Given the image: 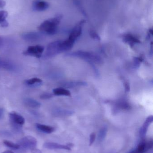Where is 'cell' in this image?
<instances>
[{"label":"cell","instance_id":"1","mask_svg":"<svg viewBox=\"0 0 153 153\" xmlns=\"http://www.w3.org/2000/svg\"><path fill=\"white\" fill-rule=\"evenodd\" d=\"M60 20V16L57 13L54 16L44 21L39 26L38 30L48 35H55L58 32Z\"/></svg>","mask_w":153,"mask_h":153},{"label":"cell","instance_id":"2","mask_svg":"<svg viewBox=\"0 0 153 153\" xmlns=\"http://www.w3.org/2000/svg\"><path fill=\"white\" fill-rule=\"evenodd\" d=\"M44 48L42 46L35 45L28 47L23 52V54L25 55L34 56L36 58H40L42 56L44 52Z\"/></svg>","mask_w":153,"mask_h":153},{"label":"cell","instance_id":"3","mask_svg":"<svg viewBox=\"0 0 153 153\" xmlns=\"http://www.w3.org/2000/svg\"><path fill=\"white\" fill-rule=\"evenodd\" d=\"M20 146L26 149L36 148L37 143V139L31 136H27L22 138L19 141Z\"/></svg>","mask_w":153,"mask_h":153},{"label":"cell","instance_id":"4","mask_svg":"<svg viewBox=\"0 0 153 153\" xmlns=\"http://www.w3.org/2000/svg\"><path fill=\"white\" fill-rule=\"evenodd\" d=\"M62 51L61 41H54L50 43L48 46L46 56H52Z\"/></svg>","mask_w":153,"mask_h":153},{"label":"cell","instance_id":"5","mask_svg":"<svg viewBox=\"0 0 153 153\" xmlns=\"http://www.w3.org/2000/svg\"><path fill=\"white\" fill-rule=\"evenodd\" d=\"M9 117L11 122L18 126H22L25 124V119L20 114L15 111L9 113Z\"/></svg>","mask_w":153,"mask_h":153},{"label":"cell","instance_id":"6","mask_svg":"<svg viewBox=\"0 0 153 153\" xmlns=\"http://www.w3.org/2000/svg\"><path fill=\"white\" fill-rule=\"evenodd\" d=\"M50 6V4L45 1L36 0L32 3V8L35 10L38 11H44L48 9Z\"/></svg>","mask_w":153,"mask_h":153},{"label":"cell","instance_id":"7","mask_svg":"<svg viewBox=\"0 0 153 153\" xmlns=\"http://www.w3.org/2000/svg\"><path fill=\"white\" fill-rule=\"evenodd\" d=\"M43 147L49 150H56V149H63V150L71 151V147L67 145L59 144L54 143H46L43 145Z\"/></svg>","mask_w":153,"mask_h":153},{"label":"cell","instance_id":"8","mask_svg":"<svg viewBox=\"0 0 153 153\" xmlns=\"http://www.w3.org/2000/svg\"><path fill=\"white\" fill-rule=\"evenodd\" d=\"M153 117L150 116L147 118V119L145 122L144 124L141 128L140 131V134L142 138H144L146 135V132L148 130V127L150 124L152 122Z\"/></svg>","mask_w":153,"mask_h":153},{"label":"cell","instance_id":"9","mask_svg":"<svg viewBox=\"0 0 153 153\" xmlns=\"http://www.w3.org/2000/svg\"><path fill=\"white\" fill-rule=\"evenodd\" d=\"M36 127L38 129L46 134H51L55 130V128L53 127L38 123L36 124Z\"/></svg>","mask_w":153,"mask_h":153},{"label":"cell","instance_id":"10","mask_svg":"<svg viewBox=\"0 0 153 153\" xmlns=\"http://www.w3.org/2000/svg\"><path fill=\"white\" fill-rule=\"evenodd\" d=\"M24 102L26 106L32 108H38L40 107V103L39 102L31 98L25 99Z\"/></svg>","mask_w":153,"mask_h":153},{"label":"cell","instance_id":"11","mask_svg":"<svg viewBox=\"0 0 153 153\" xmlns=\"http://www.w3.org/2000/svg\"><path fill=\"white\" fill-rule=\"evenodd\" d=\"M42 80L40 78L38 77H34L28 79L25 81V84L26 85L28 86H32L36 85H37L40 84L42 83Z\"/></svg>","mask_w":153,"mask_h":153},{"label":"cell","instance_id":"12","mask_svg":"<svg viewBox=\"0 0 153 153\" xmlns=\"http://www.w3.org/2000/svg\"><path fill=\"white\" fill-rule=\"evenodd\" d=\"M53 92H54V94L57 95L68 96V95L70 94V92L69 91L62 88H57L54 89Z\"/></svg>","mask_w":153,"mask_h":153},{"label":"cell","instance_id":"13","mask_svg":"<svg viewBox=\"0 0 153 153\" xmlns=\"http://www.w3.org/2000/svg\"><path fill=\"white\" fill-rule=\"evenodd\" d=\"M23 37L26 40H35L37 39L39 36L37 33H25L23 36Z\"/></svg>","mask_w":153,"mask_h":153},{"label":"cell","instance_id":"14","mask_svg":"<svg viewBox=\"0 0 153 153\" xmlns=\"http://www.w3.org/2000/svg\"><path fill=\"white\" fill-rule=\"evenodd\" d=\"M3 143L7 147H9L11 149H13V150H18L20 148L19 145L14 143L11 141H8V140H4Z\"/></svg>","mask_w":153,"mask_h":153},{"label":"cell","instance_id":"15","mask_svg":"<svg viewBox=\"0 0 153 153\" xmlns=\"http://www.w3.org/2000/svg\"><path fill=\"white\" fill-rule=\"evenodd\" d=\"M107 134V128L106 127H104L102 128L100 130L99 135H98V138H99V141H100V142L103 141L106 137Z\"/></svg>","mask_w":153,"mask_h":153},{"label":"cell","instance_id":"16","mask_svg":"<svg viewBox=\"0 0 153 153\" xmlns=\"http://www.w3.org/2000/svg\"><path fill=\"white\" fill-rule=\"evenodd\" d=\"M8 13L5 11H0V25L6 21V18L8 16Z\"/></svg>","mask_w":153,"mask_h":153},{"label":"cell","instance_id":"17","mask_svg":"<svg viewBox=\"0 0 153 153\" xmlns=\"http://www.w3.org/2000/svg\"><path fill=\"white\" fill-rule=\"evenodd\" d=\"M52 97V94L49 93H45L40 96V99L42 100H46L50 99Z\"/></svg>","mask_w":153,"mask_h":153},{"label":"cell","instance_id":"18","mask_svg":"<svg viewBox=\"0 0 153 153\" xmlns=\"http://www.w3.org/2000/svg\"><path fill=\"white\" fill-rule=\"evenodd\" d=\"M95 137H96V134L95 133H92L90 135V146L92 145L94 143L95 140Z\"/></svg>","mask_w":153,"mask_h":153},{"label":"cell","instance_id":"19","mask_svg":"<svg viewBox=\"0 0 153 153\" xmlns=\"http://www.w3.org/2000/svg\"><path fill=\"white\" fill-rule=\"evenodd\" d=\"M31 153H42V152L37 148H34L31 150Z\"/></svg>","mask_w":153,"mask_h":153},{"label":"cell","instance_id":"20","mask_svg":"<svg viewBox=\"0 0 153 153\" xmlns=\"http://www.w3.org/2000/svg\"><path fill=\"white\" fill-rule=\"evenodd\" d=\"M6 4V2L4 0H0V8H3Z\"/></svg>","mask_w":153,"mask_h":153},{"label":"cell","instance_id":"21","mask_svg":"<svg viewBox=\"0 0 153 153\" xmlns=\"http://www.w3.org/2000/svg\"><path fill=\"white\" fill-rule=\"evenodd\" d=\"M1 153H13V152H12V151H5V152H2Z\"/></svg>","mask_w":153,"mask_h":153},{"label":"cell","instance_id":"22","mask_svg":"<svg viewBox=\"0 0 153 153\" xmlns=\"http://www.w3.org/2000/svg\"><path fill=\"white\" fill-rule=\"evenodd\" d=\"M130 153H137V152L136 150H134V151H132V152H131Z\"/></svg>","mask_w":153,"mask_h":153},{"label":"cell","instance_id":"23","mask_svg":"<svg viewBox=\"0 0 153 153\" xmlns=\"http://www.w3.org/2000/svg\"><path fill=\"white\" fill-rule=\"evenodd\" d=\"M2 113V110L1 109H0V117L1 116Z\"/></svg>","mask_w":153,"mask_h":153},{"label":"cell","instance_id":"24","mask_svg":"<svg viewBox=\"0 0 153 153\" xmlns=\"http://www.w3.org/2000/svg\"><path fill=\"white\" fill-rule=\"evenodd\" d=\"M2 44V39L1 37H0V46Z\"/></svg>","mask_w":153,"mask_h":153}]
</instances>
